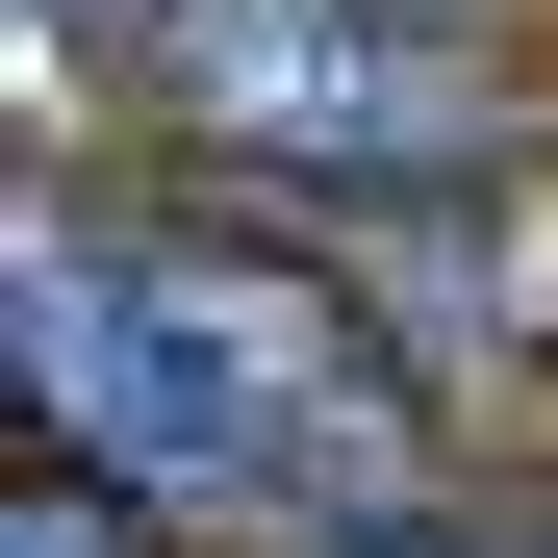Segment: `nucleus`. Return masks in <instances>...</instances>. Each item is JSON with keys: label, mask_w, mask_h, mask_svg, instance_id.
Returning a JSON list of instances; mask_svg holds the SVG:
<instances>
[{"label": "nucleus", "mask_w": 558, "mask_h": 558, "mask_svg": "<svg viewBox=\"0 0 558 558\" xmlns=\"http://www.w3.org/2000/svg\"><path fill=\"white\" fill-rule=\"evenodd\" d=\"M26 355H51V432H102L128 483L229 508V533L407 558V381L330 279L204 254V229H128V254L26 229Z\"/></svg>", "instance_id": "1"}, {"label": "nucleus", "mask_w": 558, "mask_h": 558, "mask_svg": "<svg viewBox=\"0 0 558 558\" xmlns=\"http://www.w3.org/2000/svg\"><path fill=\"white\" fill-rule=\"evenodd\" d=\"M153 102L254 153V178H457V153H508V76L432 26V0H178L153 26Z\"/></svg>", "instance_id": "2"}, {"label": "nucleus", "mask_w": 558, "mask_h": 558, "mask_svg": "<svg viewBox=\"0 0 558 558\" xmlns=\"http://www.w3.org/2000/svg\"><path fill=\"white\" fill-rule=\"evenodd\" d=\"M26 558H128L102 508H76V457H51V483H26Z\"/></svg>", "instance_id": "3"}, {"label": "nucleus", "mask_w": 558, "mask_h": 558, "mask_svg": "<svg viewBox=\"0 0 558 558\" xmlns=\"http://www.w3.org/2000/svg\"><path fill=\"white\" fill-rule=\"evenodd\" d=\"M407 558H558V533H407Z\"/></svg>", "instance_id": "4"}]
</instances>
